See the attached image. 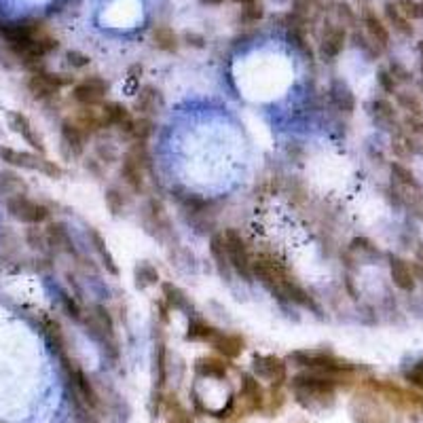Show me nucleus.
Here are the masks:
<instances>
[{
  "mask_svg": "<svg viewBox=\"0 0 423 423\" xmlns=\"http://www.w3.org/2000/svg\"><path fill=\"white\" fill-rule=\"evenodd\" d=\"M153 42L157 49H161L166 53H174L178 49V36L170 25H157L153 30Z\"/></svg>",
  "mask_w": 423,
  "mask_h": 423,
  "instance_id": "obj_35",
  "label": "nucleus"
},
{
  "mask_svg": "<svg viewBox=\"0 0 423 423\" xmlns=\"http://www.w3.org/2000/svg\"><path fill=\"white\" fill-rule=\"evenodd\" d=\"M161 290H163V301H166V305H168L170 311L176 309V311H182L187 315H193V305H191V301H189V296H187L185 290H180L172 282H163Z\"/></svg>",
  "mask_w": 423,
  "mask_h": 423,
  "instance_id": "obj_21",
  "label": "nucleus"
},
{
  "mask_svg": "<svg viewBox=\"0 0 423 423\" xmlns=\"http://www.w3.org/2000/svg\"><path fill=\"white\" fill-rule=\"evenodd\" d=\"M402 132H405L409 138H423V119L407 115L405 121H402Z\"/></svg>",
  "mask_w": 423,
  "mask_h": 423,
  "instance_id": "obj_44",
  "label": "nucleus"
},
{
  "mask_svg": "<svg viewBox=\"0 0 423 423\" xmlns=\"http://www.w3.org/2000/svg\"><path fill=\"white\" fill-rule=\"evenodd\" d=\"M151 157L146 153V142H134L132 149L123 155L121 178L134 193L144 191V170L149 168Z\"/></svg>",
  "mask_w": 423,
  "mask_h": 423,
  "instance_id": "obj_5",
  "label": "nucleus"
},
{
  "mask_svg": "<svg viewBox=\"0 0 423 423\" xmlns=\"http://www.w3.org/2000/svg\"><path fill=\"white\" fill-rule=\"evenodd\" d=\"M95 153H98V157H100V161L102 163H115L117 159H119V151L115 149V144H110V142H100L98 146H95Z\"/></svg>",
  "mask_w": 423,
  "mask_h": 423,
  "instance_id": "obj_46",
  "label": "nucleus"
},
{
  "mask_svg": "<svg viewBox=\"0 0 423 423\" xmlns=\"http://www.w3.org/2000/svg\"><path fill=\"white\" fill-rule=\"evenodd\" d=\"M335 6H337V15H339V19L343 21V25H345V23H349V25L356 23V13L349 8V4L339 2V4H335Z\"/></svg>",
  "mask_w": 423,
  "mask_h": 423,
  "instance_id": "obj_50",
  "label": "nucleus"
},
{
  "mask_svg": "<svg viewBox=\"0 0 423 423\" xmlns=\"http://www.w3.org/2000/svg\"><path fill=\"white\" fill-rule=\"evenodd\" d=\"M345 42H347V32L343 25L339 23H326L324 28V34L320 38V47H318V53L324 62H335L341 51L345 49Z\"/></svg>",
  "mask_w": 423,
  "mask_h": 423,
  "instance_id": "obj_10",
  "label": "nucleus"
},
{
  "mask_svg": "<svg viewBox=\"0 0 423 423\" xmlns=\"http://www.w3.org/2000/svg\"><path fill=\"white\" fill-rule=\"evenodd\" d=\"M89 241H91V248L95 250V254L100 256V260H102V265H104V269L110 273V275H119V265H117V260H115V256H112V252L108 250V245H106V239L102 237V233L98 231V228H89Z\"/></svg>",
  "mask_w": 423,
  "mask_h": 423,
  "instance_id": "obj_26",
  "label": "nucleus"
},
{
  "mask_svg": "<svg viewBox=\"0 0 423 423\" xmlns=\"http://www.w3.org/2000/svg\"><path fill=\"white\" fill-rule=\"evenodd\" d=\"M288 360L303 371H320L332 375H352L358 369L354 362L339 358L328 349H296L288 356Z\"/></svg>",
  "mask_w": 423,
  "mask_h": 423,
  "instance_id": "obj_3",
  "label": "nucleus"
},
{
  "mask_svg": "<svg viewBox=\"0 0 423 423\" xmlns=\"http://www.w3.org/2000/svg\"><path fill=\"white\" fill-rule=\"evenodd\" d=\"M417 89H419V95L423 98V79L422 81H417Z\"/></svg>",
  "mask_w": 423,
  "mask_h": 423,
  "instance_id": "obj_58",
  "label": "nucleus"
},
{
  "mask_svg": "<svg viewBox=\"0 0 423 423\" xmlns=\"http://www.w3.org/2000/svg\"><path fill=\"white\" fill-rule=\"evenodd\" d=\"M28 91L32 93V98L36 100H51L53 95H57V87L47 79L45 70H36L30 79H28Z\"/></svg>",
  "mask_w": 423,
  "mask_h": 423,
  "instance_id": "obj_27",
  "label": "nucleus"
},
{
  "mask_svg": "<svg viewBox=\"0 0 423 423\" xmlns=\"http://www.w3.org/2000/svg\"><path fill=\"white\" fill-rule=\"evenodd\" d=\"M390 172H392V178H394V187L396 189H411V191H422V185L419 180L415 178L413 170L402 166L400 161H392L390 163Z\"/></svg>",
  "mask_w": 423,
  "mask_h": 423,
  "instance_id": "obj_29",
  "label": "nucleus"
},
{
  "mask_svg": "<svg viewBox=\"0 0 423 423\" xmlns=\"http://www.w3.org/2000/svg\"><path fill=\"white\" fill-rule=\"evenodd\" d=\"M87 138L89 134L74 119H66L62 123V142L70 157H83L87 149Z\"/></svg>",
  "mask_w": 423,
  "mask_h": 423,
  "instance_id": "obj_13",
  "label": "nucleus"
},
{
  "mask_svg": "<svg viewBox=\"0 0 423 423\" xmlns=\"http://www.w3.org/2000/svg\"><path fill=\"white\" fill-rule=\"evenodd\" d=\"M62 305H64V309H66V313L72 318V320H76V322H81L83 320V309H81V305H79V301L76 299H72L70 294H62Z\"/></svg>",
  "mask_w": 423,
  "mask_h": 423,
  "instance_id": "obj_45",
  "label": "nucleus"
},
{
  "mask_svg": "<svg viewBox=\"0 0 423 423\" xmlns=\"http://www.w3.org/2000/svg\"><path fill=\"white\" fill-rule=\"evenodd\" d=\"M108 93V83L102 76H87L72 87V100L79 106L100 108Z\"/></svg>",
  "mask_w": 423,
  "mask_h": 423,
  "instance_id": "obj_8",
  "label": "nucleus"
},
{
  "mask_svg": "<svg viewBox=\"0 0 423 423\" xmlns=\"http://www.w3.org/2000/svg\"><path fill=\"white\" fill-rule=\"evenodd\" d=\"M417 53H419V70H422V76H423V40L417 42Z\"/></svg>",
  "mask_w": 423,
  "mask_h": 423,
  "instance_id": "obj_55",
  "label": "nucleus"
},
{
  "mask_svg": "<svg viewBox=\"0 0 423 423\" xmlns=\"http://www.w3.org/2000/svg\"><path fill=\"white\" fill-rule=\"evenodd\" d=\"M42 328H45V337H47V341H49L51 349H53L57 356L66 354V352H68V349H66V337H64V330H62L59 322L53 320V318H45Z\"/></svg>",
  "mask_w": 423,
  "mask_h": 423,
  "instance_id": "obj_33",
  "label": "nucleus"
},
{
  "mask_svg": "<svg viewBox=\"0 0 423 423\" xmlns=\"http://www.w3.org/2000/svg\"><path fill=\"white\" fill-rule=\"evenodd\" d=\"M233 2H237V4H254L256 0H233Z\"/></svg>",
  "mask_w": 423,
  "mask_h": 423,
  "instance_id": "obj_56",
  "label": "nucleus"
},
{
  "mask_svg": "<svg viewBox=\"0 0 423 423\" xmlns=\"http://www.w3.org/2000/svg\"><path fill=\"white\" fill-rule=\"evenodd\" d=\"M8 123H11V127H13V132L15 134H19L36 153H45V144H42V138L36 134V129L32 127V123H30V119L25 117V115H21V112H8Z\"/></svg>",
  "mask_w": 423,
  "mask_h": 423,
  "instance_id": "obj_18",
  "label": "nucleus"
},
{
  "mask_svg": "<svg viewBox=\"0 0 423 423\" xmlns=\"http://www.w3.org/2000/svg\"><path fill=\"white\" fill-rule=\"evenodd\" d=\"M210 254L214 258V265L218 269V273L228 279L231 277V262H228V252H226V243H224V233H214L210 237Z\"/></svg>",
  "mask_w": 423,
  "mask_h": 423,
  "instance_id": "obj_25",
  "label": "nucleus"
},
{
  "mask_svg": "<svg viewBox=\"0 0 423 423\" xmlns=\"http://www.w3.org/2000/svg\"><path fill=\"white\" fill-rule=\"evenodd\" d=\"M347 254L356 260V262H377L383 254L381 250L369 239V237H354L349 243Z\"/></svg>",
  "mask_w": 423,
  "mask_h": 423,
  "instance_id": "obj_22",
  "label": "nucleus"
},
{
  "mask_svg": "<svg viewBox=\"0 0 423 423\" xmlns=\"http://www.w3.org/2000/svg\"><path fill=\"white\" fill-rule=\"evenodd\" d=\"M398 8L407 19H419V2L415 0H398Z\"/></svg>",
  "mask_w": 423,
  "mask_h": 423,
  "instance_id": "obj_49",
  "label": "nucleus"
},
{
  "mask_svg": "<svg viewBox=\"0 0 423 423\" xmlns=\"http://www.w3.org/2000/svg\"><path fill=\"white\" fill-rule=\"evenodd\" d=\"M204 4H220V2H224V0H202Z\"/></svg>",
  "mask_w": 423,
  "mask_h": 423,
  "instance_id": "obj_57",
  "label": "nucleus"
},
{
  "mask_svg": "<svg viewBox=\"0 0 423 423\" xmlns=\"http://www.w3.org/2000/svg\"><path fill=\"white\" fill-rule=\"evenodd\" d=\"M330 102L339 112L352 115L356 110V95L343 81H335L330 85Z\"/></svg>",
  "mask_w": 423,
  "mask_h": 423,
  "instance_id": "obj_23",
  "label": "nucleus"
},
{
  "mask_svg": "<svg viewBox=\"0 0 423 423\" xmlns=\"http://www.w3.org/2000/svg\"><path fill=\"white\" fill-rule=\"evenodd\" d=\"M369 112H371L373 123H375L379 129H383V132H388V134H392V136L398 134V132L402 129V123H400V119H398V110L394 108V104H392L390 100H386V98L373 100L371 106H369Z\"/></svg>",
  "mask_w": 423,
  "mask_h": 423,
  "instance_id": "obj_11",
  "label": "nucleus"
},
{
  "mask_svg": "<svg viewBox=\"0 0 423 423\" xmlns=\"http://www.w3.org/2000/svg\"><path fill=\"white\" fill-rule=\"evenodd\" d=\"M390 72H392V76L396 79V83L398 85H409V83H413V72L407 68V66H402L400 62H392L390 64V68H388Z\"/></svg>",
  "mask_w": 423,
  "mask_h": 423,
  "instance_id": "obj_43",
  "label": "nucleus"
},
{
  "mask_svg": "<svg viewBox=\"0 0 423 423\" xmlns=\"http://www.w3.org/2000/svg\"><path fill=\"white\" fill-rule=\"evenodd\" d=\"M383 11H386V19H388V23H390L398 34H402V36H407V38H411V36L415 34V28L411 25V19H407V17L402 15V11L398 8V4L388 2Z\"/></svg>",
  "mask_w": 423,
  "mask_h": 423,
  "instance_id": "obj_32",
  "label": "nucleus"
},
{
  "mask_svg": "<svg viewBox=\"0 0 423 423\" xmlns=\"http://www.w3.org/2000/svg\"><path fill=\"white\" fill-rule=\"evenodd\" d=\"M405 379L411 383V386H415V388H419L423 392V358L419 362H415L407 373H405Z\"/></svg>",
  "mask_w": 423,
  "mask_h": 423,
  "instance_id": "obj_47",
  "label": "nucleus"
},
{
  "mask_svg": "<svg viewBox=\"0 0 423 423\" xmlns=\"http://www.w3.org/2000/svg\"><path fill=\"white\" fill-rule=\"evenodd\" d=\"M252 371H254V377L269 381L273 386L284 383L286 377H288V366L277 356H254L252 358Z\"/></svg>",
  "mask_w": 423,
  "mask_h": 423,
  "instance_id": "obj_9",
  "label": "nucleus"
},
{
  "mask_svg": "<svg viewBox=\"0 0 423 423\" xmlns=\"http://www.w3.org/2000/svg\"><path fill=\"white\" fill-rule=\"evenodd\" d=\"M390 277H392L394 286L402 292H413L417 288L411 262L400 256H394V254H390Z\"/></svg>",
  "mask_w": 423,
  "mask_h": 423,
  "instance_id": "obj_14",
  "label": "nucleus"
},
{
  "mask_svg": "<svg viewBox=\"0 0 423 423\" xmlns=\"http://www.w3.org/2000/svg\"><path fill=\"white\" fill-rule=\"evenodd\" d=\"M0 159L4 163L13 166V168L34 170V172H40L49 178H62L64 176L62 166H57L55 161H49L40 153H25V151H15L11 146H0Z\"/></svg>",
  "mask_w": 423,
  "mask_h": 423,
  "instance_id": "obj_4",
  "label": "nucleus"
},
{
  "mask_svg": "<svg viewBox=\"0 0 423 423\" xmlns=\"http://www.w3.org/2000/svg\"><path fill=\"white\" fill-rule=\"evenodd\" d=\"M45 237H47V245L51 252L74 254V243H72V237L64 222H49L45 228Z\"/></svg>",
  "mask_w": 423,
  "mask_h": 423,
  "instance_id": "obj_17",
  "label": "nucleus"
},
{
  "mask_svg": "<svg viewBox=\"0 0 423 423\" xmlns=\"http://www.w3.org/2000/svg\"><path fill=\"white\" fill-rule=\"evenodd\" d=\"M134 279H136V288L144 290V288H149V286L159 284V271H157V267H155L153 262L142 260V262H138L136 269H134Z\"/></svg>",
  "mask_w": 423,
  "mask_h": 423,
  "instance_id": "obj_34",
  "label": "nucleus"
},
{
  "mask_svg": "<svg viewBox=\"0 0 423 423\" xmlns=\"http://www.w3.org/2000/svg\"><path fill=\"white\" fill-rule=\"evenodd\" d=\"M0 34L6 40L8 47L28 42L36 36L42 34V23L36 19H23V21H11V23H2L0 25Z\"/></svg>",
  "mask_w": 423,
  "mask_h": 423,
  "instance_id": "obj_12",
  "label": "nucleus"
},
{
  "mask_svg": "<svg viewBox=\"0 0 423 423\" xmlns=\"http://www.w3.org/2000/svg\"><path fill=\"white\" fill-rule=\"evenodd\" d=\"M212 349L222 356L224 360H235L243 354L245 349V339L241 335H235V332H218L216 339L210 343Z\"/></svg>",
  "mask_w": 423,
  "mask_h": 423,
  "instance_id": "obj_15",
  "label": "nucleus"
},
{
  "mask_svg": "<svg viewBox=\"0 0 423 423\" xmlns=\"http://www.w3.org/2000/svg\"><path fill=\"white\" fill-rule=\"evenodd\" d=\"M6 212H8V216L15 218L17 222L30 224V226L40 224V222H45V220L49 218V208H47V206H42V204H38V202L25 197L23 193L11 195V197L6 199Z\"/></svg>",
  "mask_w": 423,
  "mask_h": 423,
  "instance_id": "obj_7",
  "label": "nucleus"
},
{
  "mask_svg": "<svg viewBox=\"0 0 423 423\" xmlns=\"http://www.w3.org/2000/svg\"><path fill=\"white\" fill-rule=\"evenodd\" d=\"M415 260L423 265V243H417V248H415Z\"/></svg>",
  "mask_w": 423,
  "mask_h": 423,
  "instance_id": "obj_54",
  "label": "nucleus"
},
{
  "mask_svg": "<svg viewBox=\"0 0 423 423\" xmlns=\"http://www.w3.org/2000/svg\"><path fill=\"white\" fill-rule=\"evenodd\" d=\"M185 40H187V45H193V47H199V49H202L204 42H206L204 36H199V34H195V32H187V34H185Z\"/></svg>",
  "mask_w": 423,
  "mask_h": 423,
  "instance_id": "obj_52",
  "label": "nucleus"
},
{
  "mask_svg": "<svg viewBox=\"0 0 423 423\" xmlns=\"http://www.w3.org/2000/svg\"><path fill=\"white\" fill-rule=\"evenodd\" d=\"M104 202H106V208L112 216H121L125 212V197L119 189H108L106 195H104Z\"/></svg>",
  "mask_w": 423,
  "mask_h": 423,
  "instance_id": "obj_38",
  "label": "nucleus"
},
{
  "mask_svg": "<svg viewBox=\"0 0 423 423\" xmlns=\"http://www.w3.org/2000/svg\"><path fill=\"white\" fill-rule=\"evenodd\" d=\"M352 38H354L356 47H360V49H362L366 55H369V57H373V59H375V57H379V55H381V47H379L377 42H373V38H371V36L366 38V36H362L360 32H354V34H352Z\"/></svg>",
  "mask_w": 423,
  "mask_h": 423,
  "instance_id": "obj_39",
  "label": "nucleus"
},
{
  "mask_svg": "<svg viewBox=\"0 0 423 423\" xmlns=\"http://www.w3.org/2000/svg\"><path fill=\"white\" fill-rule=\"evenodd\" d=\"M195 371H197V375H202V377L222 381V379L226 377V362H224V358L206 356V358H199V360L195 362Z\"/></svg>",
  "mask_w": 423,
  "mask_h": 423,
  "instance_id": "obj_30",
  "label": "nucleus"
},
{
  "mask_svg": "<svg viewBox=\"0 0 423 423\" xmlns=\"http://www.w3.org/2000/svg\"><path fill=\"white\" fill-rule=\"evenodd\" d=\"M343 375L332 373H320V371H301L290 379V388L296 396V400L303 407H324L326 402H332Z\"/></svg>",
  "mask_w": 423,
  "mask_h": 423,
  "instance_id": "obj_1",
  "label": "nucleus"
},
{
  "mask_svg": "<svg viewBox=\"0 0 423 423\" xmlns=\"http://www.w3.org/2000/svg\"><path fill=\"white\" fill-rule=\"evenodd\" d=\"M161 108H163V95H161V91L155 85H144L138 91L136 100H134V110L140 117H153Z\"/></svg>",
  "mask_w": 423,
  "mask_h": 423,
  "instance_id": "obj_16",
  "label": "nucleus"
},
{
  "mask_svg": "<svg viewBox=\"0 0 423 423\" xmlns=\"http://www.w3.org/2000/svg\"><path fill=\"white\" fill-rule=\"evenodd\" d=\"M166 358H168V349L163 343H157V349H155V366H157V383L163 386L166 383Z\"/></svg>",
  "mask_w": 423,
  "mask_h": 423,
  "instance_id": "obj_42",
  "label": "nucleus"
},
{
  "mask_svg": "<svg viewBox=\"0 0 423 423\" xmlns=\"http://www.w3.org/2000/svg\"><path fill=\"white\" fill-rule=\"evenodd\" d=\"M419 19H423V0L419 2Z\"/></svg>",
  "mask_w": 423,
  "mask_h": 423,
  "instance_id": "obj_59",
  "label": "nucleus"
},
{
  "mask_svg": "<svg viewBox=\"0 0 423 423\" xmlns=\"http://www.w3.org/2000/svg\"><path fill=\"white\" fill-rule=\"evenodd\" d=\"M23 189H25V185H23V180L17 174H13V172H2L0 174V191L2 193H6V195H19Z\"/></svg>",
  "mask_w": 423,
  "mask_h": 423,
  "instance_id": "obj_37",
  "label": "nucleus"
},
{
  "mask_svg": "<svg viewBox=\"0 0 423 423\" xmlns=\"http://www.w3.org/2000/svg\"><path fill=\"white\" fill-rule=\"evenodd\" d=\"M176 199L182 206V210L187 212V214H193V216L206 214V210L212 206L210 199H206L202 195H195V193H189V191H185L182 195H176Z\"/></svg>",
  "mask_w": 423,
  "mask_h": 423,
  "instance_id": "obj_36",
  "label": "nucleus"
},
{
  "mask_svg": "<svg viewBox=\"0 0 423 423\" xmlns=\"http://www.w3.org/2000/svg\"><path fill=\"white\" fill-rule=\"evenodd\" d=\"M411 269H413V275H415V282L417 284H422L423 286V265L422 262H411Z\"/></svg>",
  "mask_w": 423,
  "mask_h": 423,
  "instance_id": "obj_53",
  "label": "nucleus"
},
{
  "mask_svg": "<svg viewBox=\"0 0 423 423\" xmlns=\"http://www.w3.org/2000/svg\"><path fill=\"white\" fill-rule=\"evenodd\" d=\"M66 59H68V64L72 68H85V66H89V57L85 53H79V51H68Z\"/></svg>",
  "mask_w": 423,
  "mask_h": 423,
  "instance_id": "obj_51",
  "label": "nucleus"
},
{
  "mask_svg": "<svg viewBox=\"0 0 423 423\" xmlns=\"http://www.w3.org/2000/svg\"><path fill=\"white\" fill-rule=\"evenodd\" d=\"M262 15H265V11H262V6L260 4H245V8H241V21H245V23H254V21H258V19H262Z\"/></svg>",
  "mask_w": 423,
  "mask_h": 423,
  "instance_id": "obj_48",
  "label": "nucleus"
},
{
  "mask_svg": "<svg viewBox=\"0 0 423 423\" xmlns=\"http://www.w3.org/2000/svg\"><path fill=\"white\" fill-rule=\"evenodd\" d=\"M222 233H224V243H226L231 269L237 275H241V279L250 282L252 279V256L248 252V245H245L241 233L237 228H224Z\"/></svg>",
  "mask_w": 423,
  "mask_h": 423,
  "instance_id": "obj_6",
  "label": "nucleus"
},
{
  "mask_svg": "<svg viewBox=\"0 0 423 423\" xmlns=\"http://www.w3.org/2000/svg\"><path fill=\"white\" fill-rule=\"evenodd\" d=\"M362 23L366 28V34L373 38V42H377L381 49H388L390 45V30L388 25L377 17V13L371 8V6H364L362 8Z\"/></svg>",
  "mask_w": 423,
  "mask_h": 423,
  "instance_id": "obj_19",
  "label": "nucleus"
},
{
  "mask_svg": "<svg viewBox=\"0 0 423 423\" xmlns=\"http://www.w3.org/2000/svg\"><path fill=\"white\" fill-rule=\"evenodd\" d=\"M220 330L216 326H212L210 322L202 320V318H191L189 326H187V341H197V343H212L216 339Z\"/></svg>",
  "mask_w": 423,
  "mask_h": 423,
  "instance_id": "obj_28",
  "label": "nucleus"
},
{
  "mask_svg": "<svg viewBox=\"0 0 423 423\" xmlns=\"http://www.w3.org/2000/svg\"><path fill=\"white\" fill-rule=\"evenodd\" d=\"M396 104L400 110H405L407 115L411 117H419L423 119V98L417 91H411V89H402V91H396Z\"/></svg>",
  "mask_w": 423,
  "mask_h": 423,
  "instance_id": "obj_31",
  "label": "nucleus"
},
{
  "mask_svg": "<svg viewBox=\"0 0 423 423\" xmlns=\"http://www.w3.org/2000/svg\"><path fill=\"white\" fill-rule=\"evenodd\" d=\"M25 239H28V243H30L34 250H40V252L49 250V245H47V237H45V231H40L38 224H34V226L28 228Z\"/></svg>",
  "mask_w": 423,
  "mask_h": 423,
  "instance_id": "obj_41",
  "label": "nucleus"
},
{
  "mask_svg": "<svg viewBox=\"0 0 423 423\" xmlns=\"http://www.w3.org/2000/svg\"><path fill=\"white\" fill-rule=\"evenodd\" d=\"M241 398L245 400L250 411H256L262 407L265 392L258 383V377H254L250 373H241Z\"/></svg>",
  "mask_w": 423,
  "mask_h": 423,
  "instance_id": "obj_24",
  "label": "nucleus"
},
{
  "mask_svg": "<svg viewBox=\"0 0 423 423\" xmlns=\"http://www.w3.org/2000/svg\"><path fill=\"white\" fill-rule=\"evenodd\" d=\"M100 115H102V125H104V129H110V127L121 129V127H125V125L134 119L132 112H129L121 102H104V104L100 106Z\"/></svg>",
  "mask_w": 423,
  "mask_h": 423,
  "instance_id": "obj_20",
  "label": "nucleus"
},
{
  "mask_svg": "<svg viewBox=\"0 0 423 423\" xmlns=\"http://www.w3.org/2000/svg\"><path fill=\"white\" fill-rule=\"evenodd\" d=\"M377 83H379V87H381L383 93H388V95H396V91H398V83H396V79L392 76V72H390L388 68H381V70L377 72Z\"/></svg>",
  "mask_w": 423,
  "mask_h": 423,
  "instance_id": "obj_40",
  "label": "nucleus"
},
{
  "mask_svg": "<svg viewBox=\"0 0 423 423\" xmlns=\"http://www.w3.org/2000/svg\"><path fill=\"white\" fill-rule=\"evenodd\" d=\"M85 332L102 347V352L106 356H110L112 360L119 358V343H117V335H115V322L112 315L108 313V309L104 305H93L81 320Z\"/></svg>",
  "mask_w": 423,
  "mask_h": 423,
  "instance_id": "obj_2",
  "label": "nucleus"
}]
</instances>
